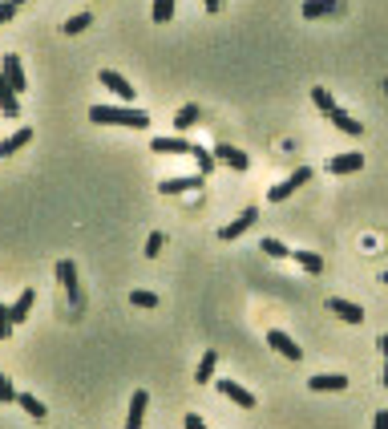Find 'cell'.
<instances>
[{
	"label": "cell",
	"mask_w": 388,
	"mask_h": 429,
	"mask_svg": "<svg viewBox=\"0 0 388 429\" xmlns=\"http://www.w3.org/2000/svg\"><path fill=\"white\" fill-rule=\"evenodd\" d=\"M202 8H207V13H219V8H223V0H202Z\"/></svg>",
	"instance_id": "obj_37"
},
{
	"label": "cell",
	"mask_w": 388,
	"mask_h": 429,
	"mask_svg": "<svg viewBox=\"0 0 388 429\" xmlns=\"http://www.w3.org/2000/svg\"><path fill=\"white\" fill-rule=\"evenodd\" d=\"M13 336V312H8V304H0V340H8Z\"/></svg>",
	"instance_id": "obj_33"
},
{
	"label": "cell",
	"mask_w": 388,
	"mask_h": 429,
	"mask_svg": "<svg viewBox=\"0 0 388 429\" xmlns=\"http://www.w3.org/2000/svg\"><path fill=\"white\" fill-rule=\"evenodd\" d=\"M328 117H332V126H336V130H344V134H356V138L364 134V126H360V122H356V117L348 114V110H340V105H336V110H332Z\"/></svg>",
	"instance_id": "obj_19"
},
{
	"label": "cell",
	"mask_w": 388,
	"mask_h": 429,
	"mask_svg": "<svg viewBox=\"0 0 388 429\" xmlns=\"http://www.w3.org/2000/svg\"><path fill=\"white\" fill-rule=\"evenodd\" d=\"M311 101H316V105H320L323 114H332V110H336V98H332V94H328V89H323V85H316V89H311Z\"/></svg>",
	"instance_id": "obj_28"
},
{
	"label": "cell",
	"mask_w": 388,
	"mask_h": 429,
	"mask_svg": "<svg viewBox=\"0 0 388 429\" xmlns=\"http://www.w3.org/2000/svg\"><path fill=\"white\" fill-rule=\"evenodd\" d=\"M384 283H388V271H384Z\"/></svg>",
	"instance_id": "obj_41"
},
{
	"label": "cell",
	"mask_w": 388,
	"mask_h": 429,
	"mask_svg": "<svg viewBox=\"0 0 388 429\" xmlns=\"http://www.w3.org/2000/svg\"><path fill=\"white\" fill-rule=\"evenodd\" d=\"M202 179H207V174H178V179L158 182V191H162V195H186V191H198Z\"/></svg>",
	"instance_id": "obj_7"
},
{
	"label": "cell",
	"mask_w": 388,
	"mask_h": 429,
	"mask_svg": "<svg viewBox=\"0 0 388 429\" xmlns=\"http://www.w3.org/2000/svg\"><path fill=\"white\" fill-rule=\"evenodd\" d=\"M57 280H61V288L69 292V300L77 304L81 292H77V267H73V260H61V264H57Z\"/></svg>",
	"instance_id": "obj_15"
},
{
	"label": "cell",
	"mask_w": 388,
	"mask_h": 429,
	"mask_svg": "<svg viewBox=\"0 0 388 429\" xmlns=\"http://www.w3.org/2000/svg\"><path fill=\"white\" fill-rule=\"evenodd\" d=\"M150 150H154V154H190L194 146L182 138V134H174V138H154V142H150Z\"/></svg>",
	"instance_id": "obj_16"
},
{
	"label": "cell",
	"mask_w": 388,
	"mask_h": 429,
	"mask_svg": "<svg viewBox=\"0 0 388 429\" xmlns=\"http://www.w3.org/2000/svg\"><path fill=\"white\" fill-rule=\"evenodd\" d=\"M89 122L93 126H129V130H146L150 114L138 105H89Z\"/></svg>",
	"instance_id": "obj_1"
},
{
	"label": "cell",
	"mask_w": 388,
	"mask_h": 429,
	"mask_svg": "<svg viewBox=\"0 0 388 429\" xmlns=\"http://www.w3.org/2000/svg\"><path fill=\"white\" fill-rule=\"evenodd\" d=\"M29 142H32V130H29V126H20L16 134H8V138L0 142V158H13L16 150H20V146H29Z\"/></svg>",
	"instance_id": "obj_18"
},
{
	"label": "cell",
	"mask_w": 388,
	"mask_h": 429,
	"mask_svg": "<svg viewBox=\"0 0 388 429\" xmlns=\"http://www.w3.org/2000/svg\"><path fill=\"white\" fill-rule=\"evenodd\" d=\"M360 166H364V154H360V150H348V154H336V158L328 162V170H332V174H356Z\"/></svg>",
	"instance_id": "obj_12"
},
{
	"label": "cell",
	"mask_w": 388,
	"mask_h": 429,
	"mask_svg": "<svg viewBox=\"0 0 388 429\" xmlns=\"http://www.w3.org/2000/svg\"><path fill=\"white\" fill-rule=\"evenodd\" d=\"M32 304H37V292L32 288H25L20 296H16V304H8V312H13V324H25L32 316Z\"/></svg>",
	"instance_id": "obj_17"
},
{
	"label": "cell",
	"mask_w": 388,
	"mask_h": 429,
	"mask_svg": "<svg viewBox=\"0 0 388 429\" xmlns=\"http://www.w3.org/2000/svg\"><path fill=\"white\" fill-rule=\"evenodd\" d=\"M97 82L105 85V89H110L117 101H134V94H138V89H134V85H129L122 73H117V69H101V73H97Z\"/></svg>",
	"instance_id": "obj_3"
},
{
	"label": "cell",
	"mask_w": 388,
	"mask_h": 429,
	"mask_svg": "<svg viewBox=\"0 0 388 429\" xmlns=\"http://www.w3.org/2000/svg\"><path fill=\"white\" fill-rule=\"evenodd\" d=\"M255 223H259V207H247V211H239V214H235V219H231V223L223 227V231H219V239H223V243H235V239H242V235L251 231Z\"/></svg>",
	"instance_id": "obj_2"
},
{
	"label": "cell",
	"mask_w": 388,
	"mask_h": 429,
	"mask_svg": "<svg viewBox=\"0 0 388 429\" xmlns=\"http://www.w3.org/2000/svg\"><path fill=\"white\" fill-rule=\"evenodd\" d=\"M162 248H166V239H162V231H150V239H146V255L150 260H158Z\"/></svg>",
	"instance_id": "obj_32"
},
{
	"label": "cell",
	"mask_w": 388,
	"mask_h": 429,
	"mask_svg": "<svg viewBox=\"0 0 388 429\" xmlns=\"http://www.w3.org/2000/svg\"><path fill=\"white\" fill-rule=\"evenodd\" d=\"M376 345H380V352H384V357H388V332H384V336H380V340H376Z\"/></svg>",
	"instance_id": "obj_38"
},
{
	"label": "cell",
	"mask_w": 388,
	"mask_h": 429,
	"mask_svg": "<svg viewBox=\"0 0 388 429\" xmlns=\"http://www.w3.org/2000/svg\"><path fill=\"white\" fill-rule=\"evenodd\" d=\"M0 110H4V117H20V94L8 85L4 73H0Z\"/></svg>",
	"instance_id": "obj_14"
},
{
	"label": "cell",
	"mask_w": 388,
	"mask_h": 429,
	"mask_svg": "<svg viewBox=\"0 0 388 429\" xmlns=\"http://www.w3.org/2000/svg\"><path fill=\"white\" fill-rule=\"evenodd\" d=\"M198 122H202V110H198V105H182V110L174 114V130L186 134L190 126H198Z\"/></svg>",
	"instance_id": "obj_20"
},
{
	"label": "cell",
	"mask_w": 388,
	"mask_h": 429,
	"mask_svg": "<svg viewBox=\"0 0 388 429\" xmlns=\"http://www.w3.org/2000/svg\"><path fill=\"white\" fill-rule=\"evenodd\" d=\"M13 401H16V385H13V377L0 373V405H13Z\"/></svg>",
	"instance_id": "obj_31"
},
{
	"label": "cell",
	"mask_w": 388,
	"mask_h": 429,
	"mask_svg": "<svg viewBox=\"0 0 388 429\" xmlns=\"http://www.w3.org/2000/svg\"><path fill=\"white\" fill-rule=\"evenodd\" d=\"M304 182H311V166H299V170H295L291 179H283L279 186H271V191H267V198H271V203H283V198H287L291 191H299Z\"/></svg>",
	"instance_id": "obj_4"
},
{
	"label": "cell",
	"mask_w": 388,
	"mask_h": 429,
	"mask_svg": "<svg viewBox=\"0 0 388 429\" xmlns=\"http://www.w3.org/2000/svg\"><path fill=\"white\" fill-rule=\"evenodd\" d=\"M214 369H219V352H202V361L194 369V380H198V385H210V380H214Z\"/></svg>",
	"instance_id": "obj_21"
},
{
	"label": "cell",
	"mask_w": 388,
	"mask_h": 429,
	"mask_svg": "<svg viewBox=\"0 0 388 429\" xmlns=\"http://www.w3.org/2000/svg\"><path fill=\"white\" fill-rule=\"evenodd\" d=\"M307 389H316V393H340V389H348V377H340V373H316V377L307 380Z\"/></svg>",
	"instance_id": "obj_11"
},
{
	"label": "cell",
	"mask_w": 388,
	"mask_h": 429,
	"mask_svg": "<svg viewBox=\"0 0 388 429\" xmlns=\"http://www.w3.org/2000/svg\"><path fill=\"white\" fill-rule=\"evenodd\" d=\"M380 380H384V385H388V357H384V377H380Z\"/></svg>",
	"instance_id": "obj_39"
},
{
	"label": "cell",
	"mask_w": 388,
	"mask_h": 429,
	"mask_svg": "<svg viewBox=\"0 0 388 429\" xmlns=\"http://www.w3.org/2000/svg\"><path fill=\"white\" fill-rule=\"evenodd\" d=\"M0 73L8 77V85H13L16 94H25V89H29V77H25V65H20V57H13V53H8V57L0 61Z\"/></svg>",
	"instance_id": "obj_6"
},
{
	"label": "cell",
	"mask_w": 388,
	"mask_h": 429,
	"mask_svg": "<svg viewBox=\"0 0 388 429\" xmlns=\"http://www.w3.org/2000/svg\"><path fill=\"white\" fill-rule=\"evenodd\" d=\"M328 312H336L344 324H360V320H364V308H360V304H352V300H340V296L328 300Z\"/></svg>",
	"instance_id": "obj_8"
},
{
	"label": "cell",
	"mask_w": 388,
	"mask_h": 429,
	"mask_svg": "<svg viewBox=\"0 0 388 429\" xmlns=\"http://www.w3.org/2000/svg\"><path fill=\"white\" fill-rule=\"evenodd\" d=\"M267 345H271L279 357H287V361H299V357H304V348L295 345L283 328H271V332H267Z\"/></svg>",
	"instance_id": "obj_5"
},
{
	"label": "cell",
	"mask_w": 388,
	"mask_h": 429,
	"mask_svg": "<svg viewBox=\"0 0 388 429\" xmlns=\"http://www.w3.org/2000/svg\"><path fill=\"white\" fill-rule=\"evenodd\" d=\"M16 405H20V409H25V413H29V417H32V421H41V417H45V405H41V401H37V397H32V393H16Z\"/></svg>",
	"instance_id": "obj_24"
},
{
	"label": "cell",
	"mask_w": 388,
	"mask_h": 429,
	"mask_svg": "<svg viewBox=\"0 0 388 429\" xmlns=\"http://www.w3.org/2000/svg\"><path fill=\"white\" fill-rule=\"evenodd\" d=\"M214 162H223V166H231V170H247V166H251V158H247V154H242V150H235V146H214Z\"/></svg>",
	"instance_id": "obj_10"
},
{
	"label": "cell",
	"mask_w": 388,
	"mask_h": 429,
	"mask_svg": "<svg viewBox=\"0 0 388 429\" xmlns=\"http://www.w3.org/2000/svg\"><path fill=\"white\" fill-rule=\"evenodd\" d=\"M219 393L226 397V401H235V405H239V409H255V397L247 393V389H239V385H235V380H219Z\"/></svg>",
	"instance_id": "obj_13"
},
{
	"label": "cell",
	"mask_w": 388,
	"mask_h": 429,
	"mask_svg": "<svg viewBox=\"0 0 388 429\" xmlns=\"http://www.w3.org/2000/svg\"><path fill=\"white\" fill-rule=\"evenodd\" d=\"M190 154H194V162H198V174H210V170H214V154H210V150L194 146Z\"/></svg>",
	"instance_id": "obj_29"
},
{
	"label": "cell",
	"mask_w": 388,
	"mask_h": 429,
	"mask_svg": "<svg viewBox=\"0 0 388 429\" xmlns=\"http://www.w3.org/2000/svg\"><path fill=\"white\" fill-rule=\"evenodd\" d=\"M13 17H16V4L13 0H0V25H8Z\"/></svg>",
	"instance_id": "obj_34"
},
{
	"label": "cell",
	"mask_w": 388,
	"mask_h": 429,
	"mask_svg": "<svg viewBox=\"0 0 388 429\" xmlns=\"http://www.w3.org/2000/svg\"><path fill=\"white\" fill-rule=\"evenodd\" d=\"M186 429H210V425L198 417V413H186Z\"/></svg>",
	"instance_id": "obj_35"
},
{
	"label": "cell",
	"mask_w": 388,
	"mask_h": 429,
	"mask_svg": "<svg viewBox=\"0 0 388 429\" xmlns=\"http://www.w3.org/2000/svg\"><path fill=\"white\" fill-rule=\"evenodd\" d=\"M129 304H134V308H158L162 300L154 296V292H146V288H134V292H129Z\"/></svg>",
	"instance_id": "obj_26"
},
{
	"label": "cell",
	"mask_w": 388,
	"mask_h": 429,
	"mask_svg": "<svg viewBox=\"0 0 388 429\" xmlns=\"http://www.w3.org/2000/svg\"><path fill=\"white\" fill-rule=\"evenodd\" d=\"M259 248L267 251V255H271V260H287V255H291V248H283V243H279V239H259Z\"/></svg>",
	"instance_id": "obj_30"
},
{
	"label": "cell",
	"mask_w": 388,
	"mask_h": 429,
	"mask_svg": "<svg viewBox=\"0 0 388 429\" xmlns=\"http://www.w3.org/2000/svg\"><path fill=\"white\" fill-rule=\"evenodd\" d=\"M13 4H16V8H20V4H25V0H13Z\"/></svg>",
	"instance_id": "obj_40"
},
{
	"label": "cell",
	"mask_w": 388,
	"mask_h": 429,
	"mask_svg": "<svg viewBox=\"0 0 388 429\" xmlns=\"http://www.w3.org/2000/svg\"><path fill=\"white\" fill-rule=\"evenodd\" d=\"M146 409H150V393H146V389H138V393L129 397V417H126V429H142Z\"/></svg>",
	"instance_id": "obj_9"
},
{
	"label": "cell",
	"mask_w": 388,
	"mask_h": 429,
	"mask_svg": "<svg viewBox=\"0 0 388 429\" xmlns=\"http://www.w3.org/2000/svg\"><path fill=\"white\" fill-rule=\"evenodd\" d=\"M89 25H93V17H89V13H77V17H69V20H65V37H77V33H85Z\"/></svg>",
	"instance_id": "obj_27"
},
{
	"label": "cell",
	"mask_w": 388,
	"mask_h": 429,
	"mask_svg": "<svg viewBox=\"0 0 388 429\" xmlns=\"http://www.w3.org/2000/svg\"><path fill=\"white\" fill-rule=\"evenodd\" d=\"M332 13H336V0H307V4H304V17L307 20L332 17Z\"/></svg>",
	"instance_id": "obj_23"
},
{
	"label": "cell",
	"mask_w": 388,
	"mask_h": 429,
	"mask_svg": "<svg viewBox=\"0 0 388 429\" xmlns=\"http://www.w3.org/2000/svg\"><path fill=\"white\" fill-rule=\"evenodd\" d=\"M291 260L304 267L307 276H323V260L316 255V251H291Z\"/></svg>",
	"instance_id": "obj_22"
},
{
	"label": "cell",
	"mask_w": 388,
	"mask_h": 429,
	"mask_svg": "<svg viewBox=\"0 0 388 429\" xmlns=\"http://www.w3.org/2000/svg\"><path fill=\"white\" fill-rule=\"evenodd\" d=\"M372 429H388V409L376 413V421H372Z\"/></svg>",
	"instance_id": "obj_36"
},
{
	"label": "cell",
	"mask_w": 388,
	"mask_h": 429,
	"mask_svg": "<svg viewBox=\"0 0 388 429\" xmlns=\"http://www.w3.org/2000/svg\"><path fill=\"white\" fill-rule=\"evenodd\" d=\"M174 8H178V0H154L150 20H154V25H166V20H174Z\"/></svg>",
	"instance_id": "obj_25"
}]
</instances>
